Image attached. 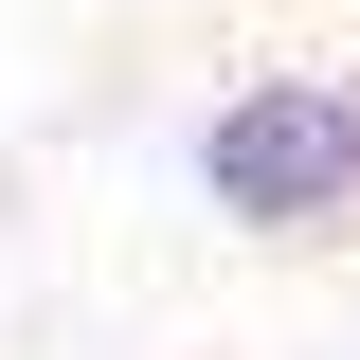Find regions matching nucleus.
<instances>
[{
    "label": "nucleus",
    "mask_w": 360,
    "mask_h": 360,
    "mask_svg": "<svg viewBox=\"0 0 360 360\" xmlns=\"http://www.w3.org/2000/svg\"><path fill=\"white\" fill-rule=\"evenodd\" d=\"M198 198H217L234 234H324L360 217V90L342 72H252L198 127Z\"/></svg>",
    "instance_id": "obj_1"
}]
</instances>
